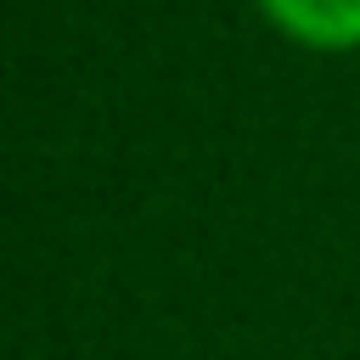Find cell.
<instances>
[{
    "label": "cell",
    "instance_id": "obj_1",
    "mask_svg": "<svg viewBox=\"0 0 360 360\" xmlns=\"http://www.w3.org/2000/svg\"><path fill=\"white\" fill-rule=\"evenodd\" d=\"M259 11L309 51H354L360 45V0H259Z\"/></svg>",
    "mask_w": 360,
    "mask_h": 360
}]
</instances>
